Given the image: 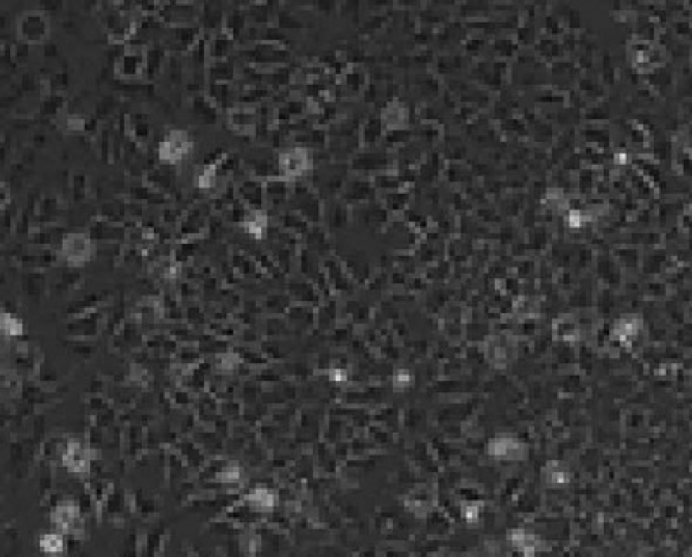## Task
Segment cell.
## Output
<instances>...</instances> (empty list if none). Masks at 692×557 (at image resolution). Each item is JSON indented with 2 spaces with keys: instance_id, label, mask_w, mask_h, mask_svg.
<instances>
[{
  "instance_id": "obj_13",
  "label": "cell",
  "mask_w": 692,
  "mask_h": 557,
  "mask_svg": "<svg viewBox=\"0 0 692 557\" xmlns=\"http://www.w3.org/2000/svg\"><path fill=\"white\" fill-rule=\"evenodd\" d=\"M238 199L245 204L248 210H265V182L255 177L245 178L236 185Z\"/></svg>"
},
{
  "instance_id": "obj_4",
  "label": "cell",
  "mask_w": 692,
  "mask_h": 557,
  "mask_svg": "<svg viewBox=\"0 0 692 557\" xmlns=\"http://www.w3.org/2000/svg\"><path fill=\"white\" fill-rule=\"evenodd\" d=\"M288 208L291 211H295V213L302 215L308 224H317V222H320L324 213L319 194H317L308 184H303V182H295V184H293Z\"/></svg>"
},
{
  "instance_id": "obj_21",
  "label": "cell",
  "mask_w": 692,
  "mask_h": 557,
  "mask_svg": "<svg viewBox=\"0 0 692 557\" xmlns=\"http://www.w3.org/2000/svg\"><path fill=\"white\" fill-rule=\"evenodd\" d=\"M236 75H238V68L232 63V59L227 61H217L208 63L206 76L208 83H234Z\"/></svg>"
},
{
  "instance_id": "obj_32",
  "label": "cell",
  "mask_w": 692,
  "mask_h": 557,
  "mask_svg": "<svg viewBox=\"0 0 692 557\" xmlns=\"http://www.w3.org/2000/svg\"><path fill=\"white\" fill-rule=\"evenodd\" d=\"M130 196H132V199L137 201V203H142V201H146V203H154V204H163L165 203V194L151 189V187L146 185V184L133 185L132 189H130Z\"/></svg>"
},
{
  "instance_id": "obj_14",
  "label": "cell",
  "mask_w": 692,
  "mask_h": 557,
  "mask_svg": "<svg viewBox=\"0 0 692 557\" xmlns=\"http://www.w3.org/2000/svg\"><path fill=\"white\" fill-rule=\"evenodd\" d=\"M249 165H252L253 177L258 181H270V178L281 177L279 175V165H277V154L270 149H256L252 153L249 158Z\"/></svg>"
},
{
  "instance_id": "obj_31",
  "label": "cell",
  "mask_w": 692,
  "mask_h": 557,
  "mask_svg": "<svg viewBox=\"0 0 692 557\" xmlns=\"http://www.w3.org/2000/svg\"><path fill=\"white\" fill-rule=\"evenodd\" d=\"M265 83L268 89H282L291 83V69L288 66H279V68L265 72Z\"/></svg>"
},
{
  "instance_id": "obj_15",
  "label": "cell",
  "mask_w": 692,
  "mask_h": 557,
  "mask_svg": "<svg viewBox=\"0 0 692 557\" xmlns=\"http://www.w3.org/2000/svg\"><path fill=\"white\" fill-rule=\"evenodd\" d=\"M291 189L293 182L282 177L270 178V181L265 182V211L268 213L272 210H281V208L288 206Z\"/></svg>"
},
{
  "instance_id": "obj_36",
  "label": "cell",
  "mask_w": 692,
  "mask_h": 557,
  "mask_svg": "<svg viewBox=\"0 0 692 557\" xmlns=\"http://www.w3.org/2000/svg\"><path fill=\"white\" fill-rule=\"evenodd\" d=\"M63 108V97L56 92H49L40 104V113L47 118H54L59 115Z\"/></svg>"
},
{
  "instance_id": "obj_9",
  "label": "cell",
  "mask_w": 692,
  "mask_h": 557,
  "mask_svg": "<svg viewBox=\"0 0 692 557\" xmlns=\"http://www.w3.org/2000/svg\"><path fill=\"white\" fill-rule=\"evenodd\" d=\"M201 38L203 37L199 33V28L196 26H167L160 45H163L167 51L175 52V56L180 52L187 54Z\"/></svg>"
},
{
  "instance_id": "obj_17",
  "label": "cell",
  "mask_w": 692,
  "mask_h": 557,
  "mask_svg": "<svg viewBox=\"0 0 692 557\" xmlns=\"http://www.w3.org/2000/svg\"><path fill=\"white\" fill-rule=\"evenodd\" d=\"M206 95L211 102L220 109H225V111H232L236 108L239 101V95L236 92L234 85L232 83H208L206 87Z\"/></svg>"
},
{
  "instance_id": "obj_24",
  "label": "cell",
  "mask_w": 692,
  "mask_h": 557,
  "mask_svg": "<svg viewBox=\"0 0 692 557\" xmlns=\"http://www.w3.org/2000/svg\"><path fill=\"white\" fill-rule=\"evenodd\" d=\"M192 115L203 123H215L218 118V108L208 99L206 94H197L192 97Z\"/></svg>"
},
{
  "instance_id": "obj_1",
  "label": "cell",
  "mask_w": 692,
  "mask_h": 557,
  "mask_svg": "<svg viewBox=\"0 0 692 557\" xmlns=\"http://www.w3.org/2000/svg\"><path fill=\"white\" fill-rule=\"evenodd\" d=\"M279 175L289 182H299L312 172L313 158L310 149L302 146H288L277 154Z\"/></svg>"
},
{
  "instance_id": "obj_40",
  "label": "cell",
  "mask_w": 692,
  "mask_h": 557,
  "mask_svg": "<svg viewBox=\"0 0 692 557\" xmlns=\"http://www.w3.org/2000/svg\"><path fill=\"white\" fill-rule=\"evenodd\" d=\"M85 189H87L85 175H75V177H73V185H72L73 197H75L76 201H80L83 196H85Z\"/></svg>"
},
{
  "instance_id": "obj_16",
  "label": "cell",
  "mask_w": 692,
  "mask_h": 557,
  "mask_svg": "<svg viewBox=\"0 0 692 557\" xmlns=\"http://www.w3.org/2000/svg\"><path fill=\"white\" fill-rule=\"evenodd\" d=\"M236 40L229 31L220 30L217 33H211V37L206 40V56L208 63L217 61H227L236 51Z\"/></svg>"
},
{
  "instance_id": "obj_22",
  "label": "cell",
  "mask_w": 692,
  "mask_h": 557,
  "mask_svg": "<svg viewBox=\"0 0 692 557\" xmlns=\"http://www.w3.org/2000/svg\"><path fill=\"white\" fill-rule=\"evenodd\" d=\"M168 51L163 45H153L146 49V76L154 78L160 73L165 72V66L168 63Z\"/></svg>"
},
{
  "instance_id": "obj_33",
  "label": "cell",
  "mask_w": 692,
  "mask_h": 557,
  "mask_svg": "<svg viewBox=\"0 0 692 557\" xmlns=\"http://www.w3.org/2000/svg\"><path fill=\"white\" fill-rule=\"evenodd\" d=\"M246 17L248 16H246L241 9L232 10V13L227 14V17H225L224 30L229 31V33L238 40V38L242 35V31L246 30Z\"/></svg>"
},
{
  "instance_id": "obj_26",
  "label": "cell",
  "mask_w": 692,
  "mask_h": 557,
  "mask_svg": "<svg viewBox=\"0 0 692 557\" xmlns=\"http://www.w3.org/2000/svg\"><path fill=\"white\" fill-rule=\"evenodd\" d=\"M279 220H281V225L284 231L293 232V234H302L306 235V232L310 231L308 222L302 217V215L295 213V211L288 210L284 213L279 215Z\"/></svg>"
},
{
  "instance_id": "obj_8",
  "label": "cell",
  "mask_w": 692,
  "mask_h": 557,
  "mask_svg": "<svg viewBox=\"0 0 692 557\" xmlns=\"http://www.w3.org/2000/svg\"><path fill=\"white\" fill-rule=\"evenodd\" d=\"M158 17L167 26H194L196 17H201V9L192 2H167L160 6Z\"/></svg>"
},
{
  "instance_id": "obj_25",
  "label": "cell",
  "mask_w": 692,
  "mask_h": 557,
  "mask_svg": "<svg viewBox=\"0 0 692 557\" xmlns=\"http://www.w3.org/2000/svg\"><path fill=\"white\" fill-rule=\"evenodd\" d=\"M225 17L227 16H224V13H222L220 7H217V3H204L201 7V21H203L204 28L206 30H213V33L224 30Z\"/></svg>"
},
{
  "instance_id": "obj_2",
  "label": "cell",
  "mask_w": 692,
  "mask_h": 557,
  "mask_svg": "<svg viewBox=\"0 0 692 557\" xmlns=\"http://www.w3.org/2000/svg\"><path fill=\"white\" fill-rule=\"evenodd\" d=\"M249 66L261 69V72H270V69L286 66L289 61V51L284 45L277 42H256L252 49L242 52Z\"/></svg>"
},
{
  "instance_id": "obj_41",
  "label": "cell",
  "mask_w": 692,
  "mask_h": 557,
  "mask_svg": "<svg viewBox=\"0 0 692 557\" xmlns=\"http://www.w3.org/2000/svg\"><path fill=\"white\" fill-rule=\"evenodd\" d=\"M239 474H241V472H239L238 465L231 464V465H227V467L222 469L218 479H220L222 483H236L239 479Z\"/></svg>"
},
{
  "instance_id": "obj_5",
  "label": "cell",
  "mask_w": 692,
  "mask_h": 557,
  "mask_svg": "<svg viewBox=\"0 0 692 557\" xmlns=\"http://www.w3.org/2000/svg\"><path fill=\"white\" fill-rule=\"evenodd\" d=\"M63 260L72 267L85 265L90 262L95 253V244L92 238L83 232H72L63 235L61 248H59Z\"/></svg>"
},
{
  "instance_id": "obj_20",
  "label": "cell",
  "mask_w": 692,
  "mask_h": 557,
  "mask_svg": "<svg viewBox=\"0 0 692 557\" xmlns=\"http://www.w3.org/2000/svg\"><path fill=\"white\" fill-rule=\"evenodd\" d=\"M88 235L92 238V241H120V239L125 238V228L118 224H113V222L108 220H97L92 224L90 231H88Z\"/></svg>"
},
{
  "instance_id": "obj_35",
  "label": "cell",
  "mask_w": 692,
  "mask_h": 557,
  "mask_svg": "<svg viewBox=\"0 0 692 557\" xmlns=\"http://www.w3.org/2000/svg\"><path fill=\"white\" fill-rule=\"evenodd\" d=\"M58 215H59L58 199H56V197H51V196L44 197V199L40 201V204H38L37 217L40 218L42 222H52L58 218Z\"/></svg>"
},
{
  "instance_id": "obj_7",
  "label": "cell",
  "mask_w": 692,
  "mask_h": 557,
  "mask_svg": "<svg viewBox=\"0 0 692 557\" xmlns=\"http://www.w3.org/2000/svg\"><path fill=\"white\" fill-rule=\"evenodd\" d=\"M115 75L125 82H133L146 76V49L130 45L115 59Z\"/></svg>"
},
{
  "instance_id": "obj_23",
  "label": "cell",
  "mask_w": 692,
  "mask_h": 557,
  "mask_svg": "<svg viewBox=\"0 0 692 557\" xmlns=\"http://www.w3.org/2000/svg\"><path fill=\"white\" fill-rule=\"evenodd\" d=\"M242 228H245L246 234H249L255 239H263L267 235L268 231V215L265 210L255 211V210H248V215H246L245 222H242Z\"/></svg>"
},
{
  "instance_id": "obj_18",
  "label": "cell",
  "mask_w": 692,
  "mask_h": 557,
  "mask_svg": "<svg viewBox=\"0 0 692 557\" xmlns=\"http://www.w3.org/2000/svg\"><path fill=\"white\" fill-rule=\"evenodd\" d=\"M63 464L66 465L69 472L75 474H83L88 471V464H90V457H88L87 449L80 443H72L63 454Z\"/></svg>"
},
{
  "instance_id": "obj_28",
  "label": "cell",
  "mask_w": 692,
  "mask_h": 557,
  "mask_svg": "<svg viewBox=\"0 0 692 557\" xmlns=\"http://www.w3.org/2000/svg\"><path fill=\"white\" fill-rule=\"evenodd\" d=\"M246 502L255 510H272L275 506V493L268 488H255L246 497Z\"/></svg>"
},
{
  "instance_id": "obj_12",
  "label": "cell",
  "mask_w": 692,
  "mask_h": 557,
  "mask_svg": "<svg viewBox=\"0 0 692 557\" xmlns=\"http://www.w3.org/2000/svg\"><path fill=\"white\" fill-rule=\"evenodd\" d=\"M229 126L234 130L238 135H255L256 126H258L260 115L253 106H236L232 111H229Z\"/></svg>"
},
{
  "instance_id": "obj_39",
  "label": "cell",
  "mask_w": 692,
  "mask_h": 557,
  "mask_svg": "<svg viewBox=\"0 0 692 557\" xmlns=\"http://www.w3.org/2000/svg\"><path fill=\"white\" fill-rule=\"evenodd\" d=\"M218 369L224 372H232L238 367V357L234 354H222L217 360Z\"/></svg>"
},
{
  "instance_id": "obj_10",
  "label": "cell",
  "mask_w": 692,
  "mask_h": 557,
  "mask_svg": "<svg viewBox=\"0 0 692 557\" xmlns=\"http://www.w3.org/2000/svg\"><path fill=\"white\" fill-rule=\"evenodd\" d=\"M208 228H210V208L206 204H196L182 215L179 235L183 239L199 238Z\"/></svg>"
},
{
  "instance_id": "obj_37",
  "label": "cell",
  "mask_w": 692,
  "mask_h": 557,
  "mask_svg": "<svg viewBox=\"0 0 692 557\" xmlns=\"http://www.w3.org/2000/svg\"><path fill=\"white\" fill-rule=\"evenodd\" d=\"M102 218L113 224H118L126 217V208L122 203H106L101 210Z\"/></svg>"
},
{
  "instance_id": "obj_38",
  "label": "cell",
  "mask_w": 692,
  "mask_h": 557,
  "mask_svg": "<svg viewBox=\"0 0 692 557\" xmlns=\"http://www.w3.org/2000/svg\"><path fill=\"white\" fill-rule=\"evenodd\" d=\"M248 16H252V19H255L256 23H265L270 17V6L268 3H255V6H252V9H248Z\"/></svg>"
},
{
  "instance_id": "obj_29",
  "label": "cell",
  "mask_w": 692,
  "mask_h": 557,
  "mask_svg": "<svg viewBox=\"0 0 692 557\" xmlns=\"http://www.w3.org/2000/svg\"><path fill=\"white\" fill-rule=\"evenodd\" d=\"M129 132L133 140L139 144L147 142L151 139V123L144 115H133L129 122Z\"/></svg>"
},
{
  "instance_id": "obj_3",
  "label": "cell",
  "mask_w": 692,
  "mask_h": 557,
  "mask_svg": "<svg viewBox=\"0 0 692 557\" xmlns=\"http://www.w3.org/2000/svg\"><path fill=\"white\" fill-rule=\"evenodd\" d=\"M51 23L45 10H26L17 17L16 33L23 45H40L47 40Z\"/></svg>"
},
{
  "instance_id": "obj_27",
  "label": "cell",
  "mask_w": 692,
  "mask_h": 557,
  "mask_svg": "<svg viewBox=\"0 0 692 557\" xmlns=\"http://www.w3.org/2000/svg\"><path fill=\"white\" fill-rule=\"evenodd\" d=\"M38 547L47 556H59L65 551V537L61 531H49L44 533L38 540Z\"/></svg>"
},
{
  "instance_id": "obj_34",
  "label": "cell",
  "mask_w": 692,
  "mask_h": 557,
  "mask_svg": "<svg viewBox=\"0 0 692 557\" xmlns=\"http://www.w3.org/2000/svg\"><path fill=\"white\" fill-rule=\"evenodd\" d=\"M0 326H2V333L6 338H17L24 333L23 322L14 313L7 312V310L2 312V324Z\"/></svg>"
},
{
  "instance_id": "obj_19",
  "label": "cell",
  "mask_w": 692,
  "mask_h": 557,
  "mask_svg": "<svg viewBox=\"0 0 692 557\" xmlns=\"http://www.w3.org/2000/svg\"><path fill=\"white\" fill-rule=\"evenodd\" d=\"M144 184L167 196L168 190H172L173 185H175V174L172 172V167L163 165V167L147 172L144 175Z\"/></svg>"
},
{
  "instance_id": "obj_6",
  "label": "cell",
  "mask_w": 692,
  "mask_h": 557,
  "mask_svg": "<svg viewBox=\"0 0 692 557\" xmlns=\"http://www.w3.org/2000/svg\"><path fill=\"white\" fill-rule=\"evenodd\" d=\"M192 147L194 142L186 130H170L158 146V156L163 165L175 167L183 158L189 156Z\"/></svg>"
},
{
  "instance_id": "obj_30",
  "label": "cell",
  "mask_w": 692,
  "mask_h": 557,
  "mask_svg": "<svg viewBox=\"0 0 692 557\" xmlns=\"http://www.w3.org/2000/svg\"><path fill=\"white\" fill-rule=\"evenodd\" d=\"M326 140H327L326 132H324V130H319V128L299 130V132L295 135L296 146L306 147V149H310V147L324 146V144H326Z\"/></svg>"
},
{
  "instance_id": "obj_11",
  "label": "cell",
  "mask_w": 692,
  "mask_h": 557,
  "mask_svg": "<svg viewBox=\"0 0 692 557\" xmlns=\"http://www.w3.org/2000/svg\"><path fill=\"white\" fill-rule=\"evenodd\" d=\"M52 524L58 528L61 533H75L76 528L82 524V516H80V507L73 500H65L59 502L52 510Z\"/></svg>"
}]
</instances>
